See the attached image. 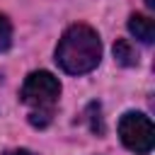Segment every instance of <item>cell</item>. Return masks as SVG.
<instances>
[{
	"label": "cell",
	"mask_w": 155,
	"mask_h": 155,
	"mask_svg": "<svg viewBox=\"0 0 155 155\" xmlns=\"http://www.w3.org/2000/svg\"><path fill=\"white\" fill-rule=\"evenodd\" d=\"M2 155H36V153H31L27 148H12V150H5Z\"/></svg>",
	"instance_id": "9c48e42d"
},
{
	"label": "cell",
	"mask_w": 155,
	"mask_h": 155,
	"mask_svg": "<svg viewBox=\"0 0 155 155\" xmlns=\"http://www.w3.org/2000/svg\"><path fill=\"white\" fill-rule=\"evenodd\" d=\"M128 31H131L138 41H143V44H153V41H155V22H153V17H148V15L133 12V15L128 17Z\"/></svg>",
	"instance_id": "277c9868"
},
{
	"label": "cell",
	"mask_w": 155,
	"mask_h": 155,
	"mask_svg": "<svg viewBox=\"0 0 155 155\" xmlns=\"http://www.w3.org/2000/svg\"><path fill=\"white\" fill-rule=\"evenodd\" d=\"M114 58H116V63H121L126 68L138 65V51H136V46L128 39H116V44H114Z\"/></svg>",
	"instance_id": "5b68a950"
},
{
	"label": "cell",
	"mask_w": 155,
	"mask_h": 155,
	"mask_svg": "<svg viewBox=\"0 0 155 155\" xmlns=\"http://www.w3.org/2000/svg\"><path fill=\"white\" fill-rule=\"evenodd\" d=\"M12 44V24L5 15H0V51H7Z\"/></svg>",
	"instance_id": "ba28073f"
},
{
	"label": "cell",
	"mask_w": 155,
	"mask_h": 155,
	"mask_svg": "<svg viewBox=\"0 0 155 155\" xmlns=\"http://www.w3.org/2000/svg\"><path fill=\"white\" fill-rule=\"evenodd\" d=\"M119 136L121 143L133 150L136 155H148L155 145V128L153 121L140 111H126L119 121Z\"/></svg>",
	"instance_id": "7a4b0ae2"
},
{
	"label": "cell",
	"mask_w": 155,
	"mask_h": 155,
	"mask_svg": "<svg viewBox=\"0 0 155 155\" xmlns=\"http://www.w3.org/2000/svg\"><path fill=\"white\" fill-rule=\"evenodd\" d=\"M85 116H87V121H90V131H92V133H97V136H102V133H104V124H102V107H99L97 102H92V104L87 107Z\"/></svg>",
	"instance_id": "8992f818"
},
{
	"label": "cell",
	"mask_w": 155,
	"mask_h": 155,
	"mask_svg": "<svg viewBox=\"0 0 155 155\" xmlns=\"http://www.w3.org/2000/svg\"><path fill=\"white\" fill-rule=\"evenodd\" d=\"M102 61L99 34L87 24H73L63 31L56 46V63L70 75H85Z\"/></svg>",
	"instance_id": "6da1fadb"
},
{
	"label": "cell",
	"mask_w": 155,
	"mask_h": 155,
	"mask_svg": "<svg viewBox=\"0 0 155 155\" xmlns=\"http://www.w3.org/2000/svg\"><path fill=\"white\" fill-rule=\"evenodd\" d=\"M58 94H61V82L48 70L29 73L24 85H22V92H19L22 102L29 104L31 109H51L56 104Z\"/></svg>",
	"instance_id": "3957f363"
},
{
	"label": "cell",
	"mask_w": 155,
	"mask_h": 155,
	"mask_svg": "<svg viewBox=\"0 0 155 155\" xmlns=\"http://www.w3.org/2000/svg\"><path fill=\"white\" fill-rule=\"evenodd\" d=\"M145 5L148 7H155V0H145Z\"/></svg>",
	"instance_id": "30bf717a"
},
{
	"label": "cell",
	"mask_w": 155,
	"mask_h": 155,
	"mask_svg": "<svg viewBox=\"0 0 155 155\" xmlns=\"http://www.w3.org/2000/svg\"><path fill=\"white\" fill-rule=\"evenodd\" d=\"M51 119H53L51 109H31V114H29V124L34 128H46L51 124Z\"/></svg>",
	"instance_id": "52a82bcc"
}]
</instances>
